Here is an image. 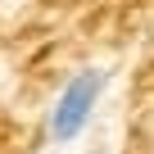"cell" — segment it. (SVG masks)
Instances as JSON below:
<instances>
[{"label":"cell","instance_id":"obj_1","mask_svg":"<svg viewBox=\"0 0 154 154\" xmlns=\"http://www.w3.org/2000/svg\"><path fill=\"white\" fill-rule=\"evenodd\" d=\"M104 91H109V68H100V63L72 68L68 82L59 86V95H54L50 109H45V140H50V145H72V140H82L86 127H91L95 113H100Z\"/></svg>","mask_w":154,"mask_h":154}]
</instances>
